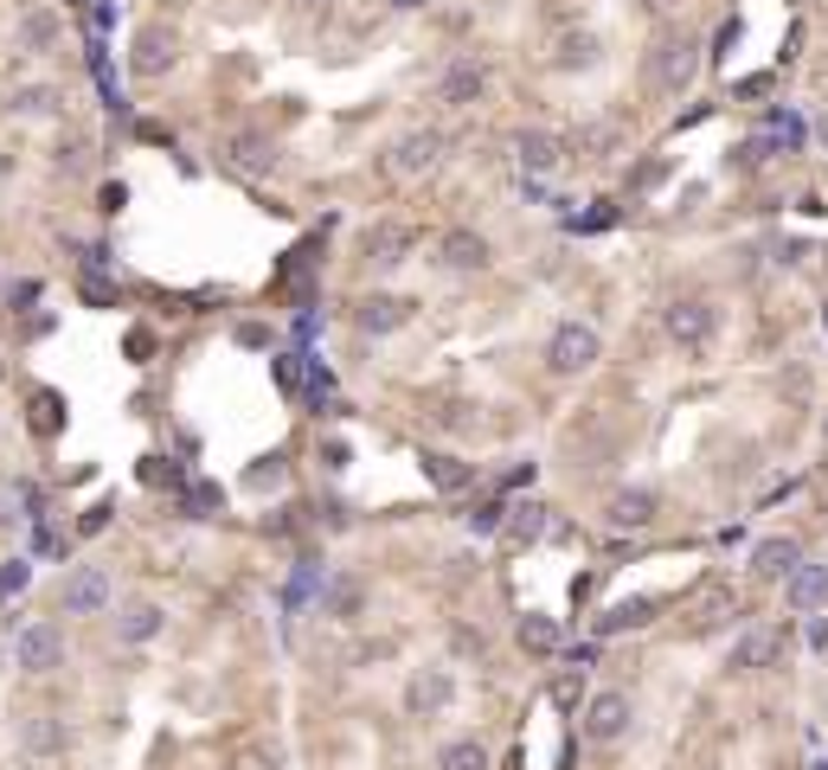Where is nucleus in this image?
<instances>
[{
  "label": "nucleus",
  "mask_w": 828,
  "mask_h": 770,
  "mask_svg": "<svg viewBox=\"0 0 828 770\" xmlns=\"http://www.w3.org/2000/svg\"><path fill=\"white\" fill-rule=\"evenodd\" d=\"M662 328H668V341L688 353V359H706V348L719 341V308L706 295H675L662 308Z\"/></svg>",
  "instance_id": "obj_1"
},
{
  "label": "nucleus",
  "mask_w": 828,
  "mask_h": 770,
  "mask_svg": "<svg viewBox=\"0 0 828 770\" xmlns=\"http://www.w3.org/2000/svg\"><path fill=\"white\" fill-rule=\"evenodd\" d=\"M604 359V334L591 321H559L547 334V373L552 379H585Z\"/></svg>",
  "instance_id": "obj_2"
},
{
  "label": "nucleus",
  "mask_w": 828,
  "mask_h": 770,
  "mask_svg": "<svg viewBox=\"0 0 828 770\" xmlns=\"http://www.w3.org/2000/svg\"><path fill=\"white\" fill-rule=\"evenodd\" d=\"M52 604H59V617H103L116 604V578L103 565H71L52 591Z\"/></svg>",
  "instance_id": "obj_3"
},
{
  "label": "nucleus",
  "mask_w": 828,
  "mask_h": 770,
  "mask_svg": "<svg viewBox=\"0 0 828 770\" xmlns=\"http://www.w3.org/2000/svg\"><path fill=\"white\" fill-rule=\"evenodd\" d=\"M417 315V302L412 295H399V289H366V295H353V308H347V321L360 328V334H399L405 321Z\"/></svg>",
  "instance_id": "obj_4"
},
{
  "label": "nucleus",
  "mask_w": 828,
  "mask_h": 770,
  "mask_svg": "<svg viewBox=\"0 0 828 770\" xmlns=\"http://www.w3.org/2000/svg\"><path fill=\"white\" fill-rule=\"evenodd\" d=\"M450 706H456V674H450V661L412 668V681H405V719H443Z\"/></svg>",
  "instance_id": "obj_5"
},
{
  "label": "nucleus",
  "mask_w": 828,
  "mask_h": 770,
  "mask_svg": "<svg viewBox=\"0 0 828 770\" xmlns=\"http://www.w3.org/2000/svg\"><path fill=\"white\" fill-rule=\"evenodd\" d=\"M13 668L20 674H59L65 668V630L59 623H20V635H13Z\"/></svg>",
  "instance_id": "obj_6"
},
{
  "label": "nucleus",
  "mask_w": 828,
  "mask_h": 770,
  "mask_svg": "<svg viewBox=\"0 0 828 770\" xmlns=\"http://www.w3.org/2000/svg\"><path fill=\"white\" fill-rule=\"evenodd\" d=\"M693 71H700V39H688V33H668V39L649 52V77H655V90H668V97L688 90Z\"/></svg>",
  "instance_id": "obj_7"
},
{
  "label": "nucleus",
  "mask_w": 828,
  "mask_h": 770,
  "mask_svg": "<svg viewBox=\"0 0 828 770\" xmlns=\"http://www.w3.org/2000/svg\"><path fill=\"white\" fill-rule=\"evenodd\" d=\"M437 264L450 277H482L488 264H494V244H488V231H476V225H450L437 238Z\"/></svg>",
  "instance_id": "obj_8"
},
{
  "label": "nucleus",
  "mask_w": 828,
  "mask_h": 770,
  "mask_svg": "<svg viewBox=\"0 0 828 770\" xmlns=\"http://www.w3.org/2000/svg\"><path fill=\"white\" fill-rule=\"evenodd\" d=\"M386 167H392V180H424V174H437V167H443V136H437V129H405V136L386 148Z\"/></svg>",
  "instance_id": "obj_9"
},
{
  "label": "nucleus",
  "mask_w": 828,
  "mask_h": 770,
  "mask_svg": "<svg viewBox=\"0 0 828 770\" xmlns=\"http://www.w3.org/2000/svg\"><path fill=\"white\" fill-rule=\"evenodd\" d=\"M218 161L238 167V174H251V180H271L276 174V141L264 136V129H231V136L218 141Z\"/></svg>",
  "instance_id": "obj_10"
},
{
  "label": "nucleus",
  "mask_w": 828,
  "mask_h": 770,
  "mask_svg": "<svg viewBox=\"0 0 828 770\" xmlns=\"http://www.w3.org/2000/svg\"><path fill=\"white\" fill-rule=\"evenodd\" d=\"M174 65H180V39H174L161 20H154V26H141V33H136V52H129V71H136L141 84H161Z\"/></svg>",
  "instance_id": "obj_11"
},
{
  "label": "nucleus",
  "mask_w": 828,
  "mask_h": 770,
  "mask_svg": "<svg viewBox=\"0 0 828 770\" xmlns=\"http://www.w3.org/2000/svg\"><path fill=\"white\" fill-rule=\"evenodd\" d=\"M360 251H366V264H373V270H399V264H412L417 231H412V225H399V218H379V225H366Z\"/></svg>",
  "instance_id": "obj_12"
},
{
  "label": "nucleus",
  "mask_w": 828,
  "mask_h": 770,
  "mask_svg": "<svg viewBox=\"0 0 828 770\" xmlns=\"http://www.w3.org/2000/svg\"><path fill=\"white\" fill-rule=\"evenodd\" d=\"M629 719H636V712H629V694L604 687V694H591V700H585V719H578V725H585V739H591V745H617L623 732H629Z\"/></svg>",
  "instance_id": "obj_13"
},
{
  "label": "nucleus",
  "mask_w": 828,
  "mask_h": 770,
  "mask_svg": "<svg viewBox=\"0 0 828 770\" xmlns=\"http://www.w3.org/2000/svg\"><path fill=\"white\" fill-rule=\"evenodd\" d=\"M20 752H26V758H39V765L65 758V752H71V725L59 719V712H26V719H20Z\"/></svg>",
  "instance_id": "obj_14"
},
{
  "label": "nucleus",
  "mask_w": 828,
  "mask_h": 770,
  "mask_svg": "<svg viewBox=\"0 0 828 770\" xmlns=\"http://www.w3.org/2000/svg\"><path fill=\"white\" fill-rule=\"evenodd\" d=\"M482 90H488L482 59H456V65L437 77V103H443V110H469V103H482Z\"/></svg>",
  "instance_id": "obj_15"
},
{
  "label": "nucleus",
  "mask_w": 828,
  "mask_h": 770,
  "mask_svg": "<svg viewBox=\"0 0 828 770\" xmlns=\"http://www.w3.org/2000/svg\"><path fill=\"white\" fill-rule=\"evenodd\" d=\"M59 39H65V20H59L52 7H26V13L13 20V52H33V59H46Z\"/></svg>",
  "instance_id": "obj_16"
},
{
  "label": "nucleus",
  "mask_w": 828,
  "mask_h": 770,
  "mask_svg": "<svg viewBox=\"0 0 828 770\" xmlns=\"http://www.w3.org/2000/svg\"><path fill=\"white\" fill-rule=\"evenodd\" d=\"M823 604H828V565L803 559L790 578H783V610H790V617H816Z\"/></svg>",
  "instance_id": "obj_17"
},
{
  "label": "nucleus",
  "mask_w": 828,
  "mask_h": 770,
  "mask_svg": "<svg viewBox=\"0 0 828 770\" xmlns=\"http://www.w3.org/2000/svg\"><path fill=\"white\" fill-rule=\"evenodd\" d=\"M161 630H167V610H161L154 597H129V604L116 610V642H123V648H148Z\"/></svg>",
  "instance_id": "obj_18"
},
{
  "label": "nucleus",
  "mask_w": 828,
  "mask_h": 770,
  "mask_svg": "<svg viewBox=\"0 0 828 770\" xmlns=\"http://www.w3.org/2000/svg\"><path fill=\"white\" fill-rule=\"evenodd\" d=\"M655 514H662V494H655V489H617V494H611V507H604V520H611L617 533H642V527H655Z\"/></svg>",
  "instance_id": "obj_19"
},
{
  "label": "nucleus",
  "mask_w": 828,
  "mask_h": 770,
  "mask_svg": "<svg viewBox=\"0 0 828 770\" xmlns=\"http://www.w3.org/2000/svg\"><path fill=\"white\" fill-rule=\"evenodd\" d=\"M796 565H803V546H796L790 533H770V540L752 546V578H758V584H783Z\"/></svg>",
  "instance_id": "obj_20"
},
{
  "label": "nucleus",
  "mask_w": 828,
  "mask_h": 770,
  "mask_svg": "<svg viewBox=\"0 0 828 770\" xmlns=\"http://www.w3.org/2000/svg\"><path fill=\"white\" fill-rule=\"evenodd\" d=\"M514 161H520L527 174H552V167L565 161V141L552 136V129H520V136H514Z\"/></svg>",
  "instance_id": "obj_21"
},
{
  "label": "nucleus",
  "mask_w": 828,
  "mask_h": 770,
  "mask_svg": "<svg viewBox=\"0 0 828 770\" xmlns=\"http://www.w3.org/2000/svg\"><path fill=\"white\" fill-rule=\"evenodd\" d=\"M655 623V597H623L598 617V635H623V630H649Z\"/></svg>",
  "instance_id": "obj_22"
},
{
  "label": "nucleus",
  "mask_w": 828,
  "mask_h": 770,
  "mask_svg": "<svg viewBox=\"0 0 828 770\" xmlns=\"http://www.w3.org/2000/svg\"><path fill=\"white\" fill-rule=\"evenodd\" d=\"M360 604H366V584H360V578H347V571L322 591V617H335V623H353V617H360Z\"/></svg>",
  "instance_id": "obj_23"
},
{
  "label": "nucleus",
  "mask_w": 828,
  "mask_h": 770,
  "mask_svg": "<svg viewBox=\"0 0 828 770\" xmlns=\"http://www.w3.org/2000/svg\"><path fill=\"white\" fill-rule=\"evenodd\" d=\"M417 463H424V476H430L443 494H463L469 482H476V469H469V463H456V456H443V450H424Z\"/></svg>",
  "instance_id": "obj_24"
},
{
  "label": "nucleus",
  "mask_w": 828,
  "mask_h": 770,
  "mask_svg": "<svg viewBox=\"0 0 828 770\" xmlns=\"http://www.w3.org/2000/svg\"><path fill=\"white\" fill-rule=\"evenodd\" d=\"M777 642H783V635L752 630L739 648H732V668H739V674H758V668H770V661H777Z\"/></svg>",
  "instance_id": "obj_25"
},
{
  "label": "nucleus",
  "mask_w": 828,
  "mask_h": 770,
  "mask_svg": "<svg viewBox=\"0 0 828 770\" xmlns=\"http://www.w3.org/2000/svg\"><path fill=\"white\" fill-rule=\"evenodd\" d=\"M437 770H488V745L482 739H450V745H437Z\"/></svg>",
  "instance_id": "obj_26"
},
{
  "label": "nucleus",
  "mask_w": 828,
  "mask_h": 770,
  "mask_svg": "<svg viewBox=\"0 0 828 770\" xmlns=\"http://www.w3.org/2000/svg\"><path fill=\"white\" fill-rule=\"evenodd\" d=\"M552 65L559 71H591L598 65V39H591V33H565L559 52H552Z\"/></svg>",
  "instance_id": "obj_27"
},
{
  "label": "nucleus",
  "mask_w": 828,
  "mask_h": 770,
  "mask_svg": "<svg viewBox=\"0 0 828 770\" xmlns=\"http://www.w3.org/2000/svg\"><path fill=\"white\" fill-rule=\"evenodd\" d=\"M33 584V559H0V604H13Z\"/></svg>",
  "instance_id": "obj_28"
},
{
  "label": "nucleus",
  "mask_w": 828,
  "mask_h": 770,
  "mask_svg": "<svg viewBox=\"0 0 828 770\" xmlns=\"http://www.w3.org/2000/svg\"><path fill=\"white\" fill-rule=\"evenodd\" d=\"M13 110H20V116H52V110H59V90H46V84L13 90Z\"/></svg>",
  "instance_id": "obj_29"
},
{
  "label": "nucleus",
  "mask_w": 828,
  "mask_h": 770,
  "mask_svg": "<svg viewBox=\"0 0 828 770\" xmlns=\"http://www.w3.org/2000/svg\"><path fill=\"white\" fill-rule=\"evenodd\" d=\"M520 648H534V655H552V648H559V635H552L547 617H520Z\"/></svg>",
  "instance_id": "obj_30"
},
{
  "label": "nucleus",
  "mask_w": 828,
  "mask_h": 770,
  "mask_svg": "<svg viewBox=\"0 0 828 770\" xmlns=\"http://www.w3.org/2000/svg\"><path fill=\"white\" fill-rule=\"evenodd\" d=\"M507 514H514V520H507V533H514V540H540V527H547L540 514H547V507H534V501H527V507H507Z\"/></svg>",
  "instance_id": "obj_31"
},
{
  "label": "nucleus",
  "mask_w": 828,
  "mask_h": 770,
  "mask_svg": "<svg viewBox=\"0 0 828 770\" xmlns=\"http://www.w3.org/2000/svg\"><path fill=\"white\" fill-rule=\"evenodd\" d=\"M212 507H218V489H212V482H193V489H187V514H193V520H206Z\"/></svg>",
  "instance_id": "obj_32"
},
{
  "label": "nucleus",
  "mask_w": 828,
  "mask_h": 770,
  "mask_svg": "<svg viewBox=\"0 0 828 770\" xmlns=\"http://www.w3.org/2000/svg\"><path fill=\"white\" fill-rule=\"evenodd\" d=\"M283 482V456H264L258 469H251V489H276Z\"/></svg>",
  "instance_id": "obj_33"
},
{
  "label": "nucleus",
  "mask_w": 828,
  "mask_h": 770,
  "mask_svg": "<svg viewBox=\"0 0 828 770\" xmlns=\"http://www.w3.org/2000/svg\"><path fill=\"white\" fill-rule=\"evenodd\" d=\"M129 206V187H123V180H110V187H103V212H123Z\"/></svg>",
  "instance_id": "obj_34"
},
{
  "label": "nucleus",
  "mask_w": 828,
  "mask_h": 770,
  "mask_svg": "<svg viewBox=\"0 0 828 770\" xmlns=\"http://www.w3.org/2000/svg\"><path fill=\"white\" fill-rule=\"evenodd\" d=\"M810 648H816V655H828V617H823V610H816V623H810Z\"/></svg>",
  "instance_id": "obj_35"
},
{
  "label": "nucleus",
  "mask_w": 828,
  "mask_h": 770,
  "mask_svg": "<svg viewBox=\"0 0 828 770\" xmlns=\"http://www.w3.org/2000/svg\"><path fill=\"white\" fill-rule=\"evenodd\" d=\"M386 7H392V13H424L430 0H386Z\"/></svg>",
  "instance_id": "obj_36"
},
{
  "label": "nucleus",
  "mask_w": 828,
  "mask_h": 770,
  "mask_svg": "<svg viewBox=\"0 0 828 770\" xmlns=\"http://www.w3.org/2000/svg\"><path fill=\"white\" fill-rule=\"evenodd\" d=\"M642 7H649V13H675L681 0H642Z\"/></svg>",
  "instance_id": "obj_37"
},
{
  "label": "nucleus",
  "mask_w": 828,
  "mask_h": 770,
  "mask_svg": "<svg viewBox=\"0 0 828 770\" xmlns=\"http://www.w3.org/2000/svg\"><path fill=\"white\" fill-rule=\"evenodd\" d=\"M13 520H20V514H7V494H0V527H13Z\"/></svg>",
  "instance_id": "obj_38"
},
{
  "label": "nucleus",
  "mask_w": 828,
  "mask_h": 770,
  "mask_svg": "<svg viewBox=\"0 0 828 770\" xmlns=\"http://www.w3.org/2000/svg\"><path fill=\"white\" fill-rule=\"evenodd\" d=\"M823 443H828V424H823Z\"/></svg>",
  "instance_id": "obj_39"
}]
</instances>
